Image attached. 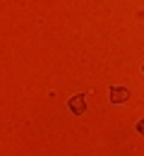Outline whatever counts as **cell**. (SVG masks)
Masks as SVG:
<instances>
[{
  "label": "cell",
  "instance_id": "1",
  "mask_svg": "<svg viewBox=\"0 0 144 156\" xmlns=\"http://www.w3.org/2000/svg\"><path fill=\"white\" fill-rule=\"evenodd\" d=\"M67 108L75 113V115H82L84 111H86V98L82 96V94H77V96H72L70 101H67Z\"/></svg>",
  "mask_w": 144,
  "mask_h": 156
},
{
  "label": "cell",
  "instance_id": "2",
  "mask_svg": "<svg viewBox=\"0 0 144 156\" xmlns=\"http://www.w3.org/2000/svg\"><path fill=\"white\" fill-rule=\"evenodd\" d=\"M130 98V89L125 87H111V101L113 103H125Z\"/></svg>",
  "mask_w": 144,
  "mask_h": 156
},
{
  "label": "cell",
  "instance_id": "3",
  "mask_svg": "<svg viewBox=\"0 0 144 156\" xmlns=\"http://www.w3.org/2000/svg\"><path fill=\"white\" fill-rule=\"evenodd\" d=\"M137 132H139V135L144 137V118H142V120H139V122H137Z\"/></svg>",
  "mask_w": 144,
  "mask_h": 156
},
{
  "label": "cell",
  "instance_id": "4",
  "mask_svg": "<svg viewBox=\"0 0 144 156\" xmlns=\"http://www.w3.org/2000/svg\"><path fill=\"white\" fill-rule=\"evenodd\" d=\"M142 72H144V65H142Z\"/></svg>",
  "mask_w": 144,
  "mask_h": 156
}]
</instances>
